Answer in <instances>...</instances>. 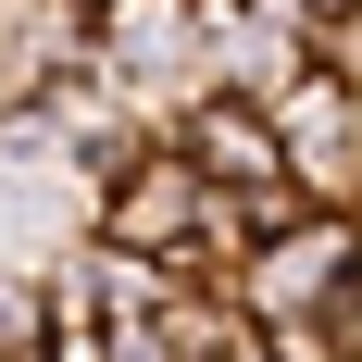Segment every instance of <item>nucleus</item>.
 Instances as JSON below:
<instances>
[{
	"label": "nucleus",
	"instance_id": "obj_1",
	"mask_svg": "<svg viewBox=\"0 0 362 362\" xmlns=\"http://www.w3.org/2000/svg\"><path fill=\"white\" fill-rule=\"evenodd\" d=\"M88 75H100L125 112H150V125H175L187 100H213L200 0H100V13H88Z\"/></svg>",
	"mask_w": 362,
	"mask_h": 362
},
{
	"label": "nucleus",
	"instance_id": "obj_2",
	"mask_svg": "<svg viewBox=\"0 0 362 362\" xmlns=\"http://www.w3.org/2000/svg\"><path fill=\"white\" fill-rule=\"evenodd\" d=\"M200 213H213V187L187 175V150H175V138H150L138 163L100 187L88 238H100L112 262H150V275H175V262H187V238H200Z\"/></svg>",
	"mask_w": 362,
	"mask_h": 362
},
{
	"label": "nucleus",
	"instance_id": "obj_3",
	"mask_svg": "<svg viewBox=\"0 0 362 362\" xmlns=\"http://www.w3.org/2000/svg\"><path fill=\"white\" fill-rule=\"evenodd\" d=\"M88 75V0H0V125H50Z\"/></svg>",
	"mask_w": 362,
	"mask_h": 362
},
{
	"label": "nucleus",
	"instance_id": "obj_4",
	"mask_svg": "<svg viewBox=\"0 0 362 362\" xmlns=\"http://www.w3.org/2000/svg\"><path fill=\"white\" fill-rule=\"evenodd\" d=\"M350 262H362L350 213H300L288 238H262V250H250V275H238V313H250V325H275V313H325Z\"/></svg>",
	"mask_w": 362,
	"mask_h": 362
},
{
	"label": "nucleus",
	"instance_id": "obj_5",
	"mask_svg": "<svg viewBox=\"0 0 362 362\" xmlns=\"http://www.w3.org/2000/svg\"><path fill=\"white\" fill-rule=\"evenodd\" d=\"M163 138L187 150V175L213 187V200H250V187H275V175H288V150H275V112H262V100H238V88L187 100Z\"/></svg>",
	"mask_w": 362,
	"mask_h": 362
},
{
	"label": "nucleus",
	"instance_id": "obj_6",
	"mask_svg": "<svg viewBox=\"0 0 362 362\" xmlns=\"http://www.w3.org/2000/svg\"><path fill=\"white\" fill-rule=\"evenodd\" d=\"M300 50H313V63H325L337 88H350V100H362V0H350V13H325V25L300 37Z\"/></svg>",
	"mask_w": 362,
	"mask_h": 362
},
{
	"label": "nucleus",
	"instance_id": "obj_7",
	"mask_svg": "<svg viewBox=\"0 0 362 362\" xmlns=\"http://www.w3.org/2000/svg\"><path fill=\"white\" fill-rule=\"evenodd\" d=\"M325 337H337V362H362V262L337 275V300H325Z\"/></svg>",
	"mask_w": 362,
	"mask_h": 362
},
{
	"label": "nucleus",
	"instance_id": "obj_8",
	"mask_svg": "<svg viewBox=\"0 0 362 362\" xmlns=\"http://www.w3.org/2000/svg\"><path fill=\"white\" fill-rule=\"evenodd\" d=\"M88 13H100V0H88Z\"/></svg>",
	"mask_w": 362,
	"mask_h": 362
}]
</instances>
